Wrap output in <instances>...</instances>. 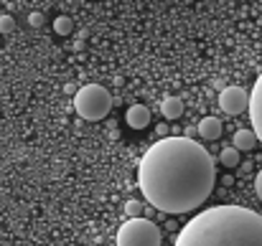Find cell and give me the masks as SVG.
<instances>
[{"mask_svg": "<svg viewBox=\"0 0 262 246\" xmlns=\"http://www.w3.org/2000/svg\"><path fill=\"white\" fill-rule=\"evenodd\" d=\"M214 158L191 137H163L145 150L138 185L145 201L163 213L199 208L214 190Z\"/></svg>", "mask_w": 262, "mask_h": 246, "instance_id": "cell-1", "label": "cell"}, {"mask_svg": "<svg viewBox=\"0 0 262 246\" xmlns=\"http://www.w3.org/2000/svg\"><path fill=\"white\" fill-rule=\"evenodd\" d=\"M173 246H262V216L242 206H214L196 213Z\"/></svg>", "mask_w": 262, "mask_h": 246, "instance_id": "cell-2", "label": "cell"}, {"mask_svg": "<svg viewBox=\"0 0 262 246\" xmlns=\"http://www.w3.org/2000/svg\"><path fill=\"white\" fill-rule=\"evenodd\" d=\"M74 109L79 117H84L89 122H99L112 109V94L99 84H87L74 94Z\"/></svg>", "mask_w": 262, "mask_h": 246, "instance_id": "cell-3", "label": "cell"}, {"mask_svg": "<svg viewBox=\"0 0 262 246\" xmlns=\"http://www.w3.org/2000/svg\"><path fill=\"white\" fill-rule=\"evenodd\" d=\"M117 246H161V229L148 218H127L117 231Z\"/></svg>", "mask_w": 262, "mask_h": 246, "instance_id": "cell-4", "label": "cell"}, {"mask_svg": "<svg viewBox=\"0 0 262 246\" xmlns=\"http://www.w3.org/2000/svg\"><path fill=\"white\" fill-rule=\"evenodd\" d=\"M219 107L227 114H242L245 109H250V94L242 86H227L219 94Z\"/></svg>", "mask_w": 262, "mask_h": 246, "instance_id": "cell-5", "label": "cell"}, {"mask_svg": "<svg viewBox=\"0 0 262 246\" xmlns=\"http://www.w3.org/2000/svg\"><path fill=\"white\" fill-rule=\"evenodd\" d=\"M250 119H252V130L262 142V74L255 82V89L250 94Z\"/></svg>", "mask_w": 262, "mask_h": 246, "instance_id": "cell-6", "label": "cell"}, {"mask_svg": "<svg viewBox=\"0 0 262 246\" xmlns=\"http://www.w3.org/2000/svg\"><path fill=\"white\" fill-rule=\"evenodd\" d=\"M125 119H127V125H130L133 130H145L148 122H150V112H148V107H143V104H133V107L127 109Z\"/></svg>", "mask_w": 262, "mask_h": 246, "instance_id": "cell-7", "label": "cell"}, {"mask_svg": "<svg viewBox=\"0 0 262 246\" xmlns=\"http://www.w3.org/2000/svg\"><path fill=\"white\" fill-rule=\"evenodd\" d=\"M196 130H199V135H201L204 140H219V137H222V122H219L216 117H204Z\"/></svg>", "mask_w": 262, "mask_h": 246, "instance_id": "cell-8", "label": "cell"}, {"mask_svg": "<svg viewBox=\"0 0 262 246\" xmlns=\"http://www.w3.org/2000/svg\"><path fill=\"white\" fill-rule=\"evenodd\" d=\"M232 142H234L232 147L242 153V150H252V147H255V145H257L260 140H257L255 130H237V132H234V140H232Z\"/></svg>", "mask_w": 262, "mask_h": 246, "instance_id": "cell-9", "label": "cell"}, {"mask_svg": "<svg viewBox=\"0 0 262 246\" xmlns=\"http://www.w3.org/2000/svg\"><path fill=\"white\" fill-rule=\"evenodd\" d=\"M161 112H163L166 119H178L183 114V102L178 96H166L163 104H161Z\"/></svg>", "mask_w": 262, "mask_h": 246, "instance_id": "cell-10", "label": "cell"}, {"mask_svg": "<svg viewBox=\"0 0 262 246\" xmlns=\"http://www.w3.org/2000/svg\"><path fill=\"white\" fill-rule=\"evenodd\" d=\"M54 31H56L59 36H69V33L74 31V20H72L69 15H59V18L54 20Z\"/></svg>", "mask_w": 262, "mask_h": 246, "instance_id": "cell-11", "label": "cell"}, {"mask_svg": "<svg viewBox=\"0 0 262 246\" xmlns=\"http://www.w3.org/2000/svg\"><path fill=\"white\" fill-rule=\"evenodd\" d=\"M219 160H222L224 167H237V165H239V150H234V147H224L222 155H219Z\"/></svg>", "mask_w": 262, "mask_h": 246, "instance_id": "cell-12", "label": "cell"}, {"mask_svg": "<svg viewBox=\"0 0 262 246\" xmlns=\"http://www.w3.org/2000/svg\"><path fill=\"white\" fill-rule=\"evenodd\" d=\"M125 213L130 218H143V203L140 201H127L125 203Z\"/></svg>", "mask_w": 262, "mask_h": 246, "instance_id": "cell-13", "label": "cell"}, {"mask_svg": "<svg viewBox=\"0 0 262 246\" xmlns=\"http://www.w3.org/2000/svg\"><path fill=\"white\" fill-rule=\"evenodd\" d=\"M15 28V18L13 15H0V33H10Z\"/></svg>", "mask_w": 262, "mask_h": 246, "instance_id": "cell-14", "label": "cell"}, {"mask_svg": "<svg viewBox=\"0 0 262 246\" xmlns=\"http://www.w3.org/2000/svg\"><path fill=\"white\" fill-rule=\"evenodd\" d=\"M28 23H31L33 28H41V26H43V13H31V15H28Z\"/></svg>", "mask_w": 262, "mask_h": 246, "instance_id": "cell-15", "label": "cell"}, {"mask_svg": "<svg viewBox=\"0 0 262 246\" xmlns=\"http://www.w3.org/2000/svg\"><path fill=\"white\" fill-rule=\"evenodd\" d=\"M255 190H257V198L262 201V170L257 173V178H255Z\"/></svg>", "mask_w": 262, "mask_h": 246, "instance_id": "cell-16", "label": "cell"}]
</instances>
